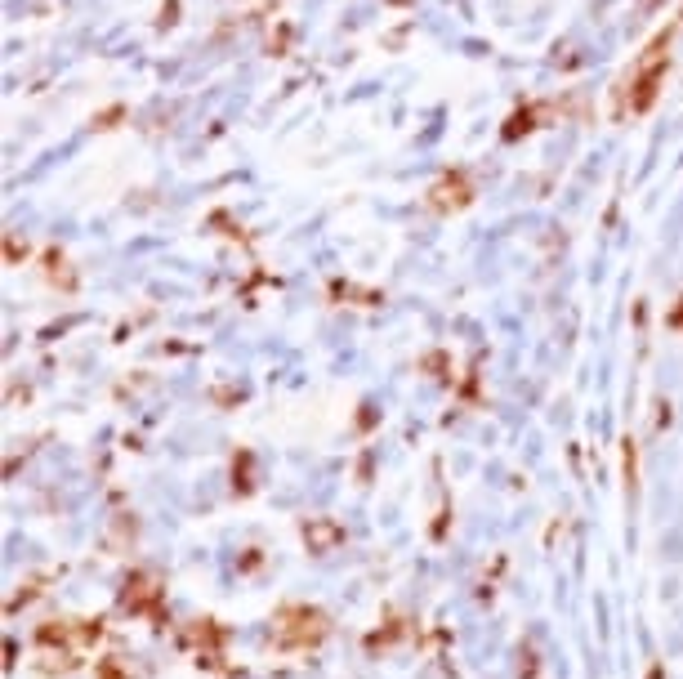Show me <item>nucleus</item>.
<instances>
[{
  "instance_id": "obj_3",
  "label": "nucleus",
  "mask_w": 683,
  "mask_h": 679,
  "mask_svg": "<svg viewBox=\"0 0 683 679\" xmlns=\"http://www.w3.org/2000/svg\"><path fill=\"white\" fill-rule=\"evenodd\" d=\"M161 581L152 577V572H130L125 577V586H121V608L130 612V617H148L157 630H166L170 621H166V612H161Z\"/></svg>"
},
{
  "instance_id": "obj_9",
  "label": "nucleus",
  "mask_w": 683,
  "mask_h": 679,
  "mask_svg": "<svg viewBox=\"0 0 683 679\" xmlns=\"http://www.w3.org/2000/svg\"><path fill=\"white\" fill-rule=\"evenodd\" d=\"M250 487H255L250 483V452H242L237 456V492H250Z\"/></svg>"
},
{
  "instance_id": "obj_4",
  "label": "nucleus",
  "mask_w": 683,
  "mask_h": 679,
  "mask_svg": "<svg viewBox=\"0 0 683 679\" xmlns=\"http://www.w3.org/2000/svg\"><path fill=\"white\" fill-rule=\"evenodd\" d=\"M94 639H103V621H45L41 630H36V644L41 648H85L94 644Z\"/></svg>"
},
{
  "instance_id": "obj_10",
  "label": "nucleus",
  "mask_w": 683,
  "mask_h": 679,
  "mask_svg": "<svg viewBox=\"0 0 683 679\" xmlns=\"http://www.w3.org/2000/svg\"><path fill=\"white\" fill-rule=\"evenodd\" d=\"M666 322H670V327H675V331H683V300L675 304V309H670V318H666Z\"/></svg>"
},
{
  "instance_id": "obj_8",
  "label": "nucleus",
  "mask_w": 683,
  "mask_h": 679,
  "mask_svg": "<svg viewBox=\"0 0 683 679\" xmlns=\"http://www.w3.org/2000/svg\"><path fill=\"white\" fill-rule=\"evenodd\" d=\"M99 679H130V671L121 666V657H103V662H99Z\"/></svg>"
},
{
  "instance_id": "obj_5",
  "label": "nucleus",
  "mask_w": 683,
  "mask_h": 679,
  "mask_svg": "<svg viewBox=\"0 0 683 679\" xmlns=\"http://www.w3.org/2000/svg\"><path fill=\"white\" fill-rule=\"evenodd\" d=\"M469 197H474L469 179L460 175V170H447V175H442V184L429 193V202H434V210H460V206H469Z\"/></svg>"
},
{
  "instance_id": "obj_6",
  "label": "nucleus",
  "mask_w": 683,
  "mask_h": 679,
  "mask_svg": "<svg viewBox=\"0 0 683 679\" xmlns=\"http://www.w3.org/2000/svg\"><path fill=\"white\" fill-rule=\"evenodd\" d=\"M340 541H344V528H340L335 519H313V523H304V545H309L313 554L335 550Z\"/></svg>"
},
{
  "instance_id": "obj_11",
  "label": "nucleus",
  "mask_w": 683,
  "mask_h": 679,
  "mask_svg": "<svg viewBox=\"0 0 683 679\" xmlns=\"http://www.w3.org/2000/svg\"><path fill=\"white\" fill-rule=\"evenodd\" d=\"M648 679H666V675H661V666H652V671H648Z\"/></svg>"
},
{
  "instance_id": "obj_7",
  "label": "nucleus",
  "mask_w": 683,
  "mask_h": 679,
  "mask_svg": "<svg viewBox=\"0 0 683 679\" xmlns=\"http://www.w3.org/2000/svg\"><path fill=\"white\" fill-rule=\"evenodd\" d=\"M625 487H639V456H634V443H625Z\"/></svg>"
},
{
  "instance_id": "obj_2",
  "label": "nucleus",
  "mask_w": 683,
  "mask_h": 679,
  "mask_svg": "<svg viewBox=\"0 0 683 679\" xmlns=\"http://www.w3.org/2000/svg\"><path fill=\"white\" fill-rule=\"evenodd\" d=\"M326 635H331V617H326L322 608L286 604L273 617V644L282 648V653H309V648H317Z\"/></svg>"
},
{
  "instance_id": "obj_1",
  "label": "nucleus",
  "mask_w": 683,
  "mask_h": 679,
  "mask_svg": "<svg viewBox=\"0 0 683 679\" xmlns=\"http://www.w3.org/2000/svg\"><path fill=\"white\" fill-rule=\"evenodd\" d=\"M666 68H670V32H661L648 50L634 59V72L625 76L621 94H617V117H643V112L657 103L661 94V81H666Z\"/></svg>"
}]
</instances>
